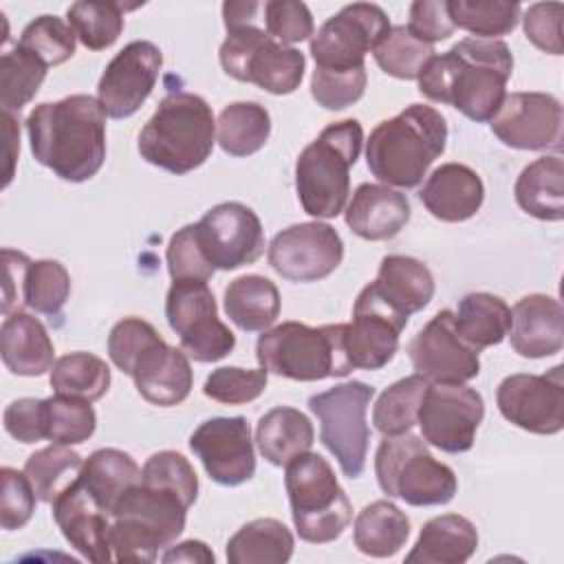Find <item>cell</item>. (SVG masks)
I'll return each instance as SVG.
<instances>
[{"label":"cell","instance_id":"obj_1","mask_svg":"<svg viewBox=\"0 0 564 564\" xmlns=\"http://www.w3.org/2000/svg\"><path fill=\"white\" fill-rule=\"evenodd\" d=\"M513 73V55L502 40L465 37L447 53L434 55L419 75V90L447 104L471 121H491Z\"/></svg>","mask_w":564,"mask_h":564},{"label":"cell","instance_id":"obj_2","mask_svg":"<svg viewBox=\"0 0 564 564\" xmlns=\"http://www.w3.org/2000/svg\"><path fill=\"white\" fill-rule=\"evenodd\" d=\"M26 134L35 161L55 176L84 183L106 159V112L90 95L44 101L26 117Z\"/></svg>","mask_w":564,"mask_h":564},{"label":"cell","instance_id":"obj_3","mask_svg":"<svg viewBox=\"0 0 564 564\" xmlns=\"http://www.w3.org/2000/svg\"><path fill=\"white\" fill-rule=\"evenodd\" d=\"M447 143L445 117L425 104H412L377 123L366 141V163L375 178L394 187H416Z\"/></svg>","mask_w":564,"mask_h":564},{"label":"cell","instance_id":"obj_4","mask_svg":"<svg viewBox=\"0 0 564 564\" xmlns=\"http://www.w3.org/2000/svg\"><path fill=\"white\" fill-rule=\"evenodd\" d=\"M216 121L209 104L185 90L165 95L139 132V154L150 165L172 174L200 167L212 150Z\"/></svg>","mask_w":564,"mask_h":564},{"label":"cell","instance_id":"obj_5","mask_svg":"<svg viewBox=\"0 0 564 564\" xmlns=\"http://www.w3.org/2000/svg\"><path fill=\"white\" fill-rule=\"evenodd\" d=\"M364 130L357 119L326 126L295 161V192L302 209L315 218H335L350 194V167L357 163Z\"/></svg>","mask_w":564,"mask_h":564},{"label":"cell","instance_id":"obj_6","mask_svg":"<svg viewBox=\"0 0 564 564\" xmlns=\"http://www.w3.org/2000/svg\"><path fill=\"white\" fill-rule=\"evenodd\" d=\"M189 505L172 489L139 482L112 509L110 546L117 562H154L185 531Z\"/></svg>","mask_w":564,"mask_h":564},{"label":"cell","instance_id":"obj_7","mask_svg":"<svg viewBox=\"0 0 564 564\" xmlns=\"http://www.w3.org/2000/svg\"><path fill=\"white\" fill-rule=\"evenodd\" d=\"M344 324L319 328L302 322H282L258 337L256 357L260 368L293 381H322L350 375L341 344Z\"/></svg>","mask_w":564,"mask_h":564},{"label":"cell","instance_id":"obj_8","mask_svg":"<svg viewBox=\"0 0 564 564\" xmlns=\"http://www.w3.org/2000/svg\"><path fill=\"white\" fill-rule=\"evenodd\" d=\"M284 487L295 531L304 542H333L352 520L350 500L330 463L315 452H306L286 465Z\"/></svg>","mask_w":564,"mask_h":564},{"label":"cell","instance_id":"obj_9","mask_svg":"<svg viewBox=\"0 0 564 564\" xmlns=\"http://www.w3.org/2000/svg\"><path fill=\"white\" fill-rule=\"evenodd\" d=\"M375 474L388 498H399L412 507L447 505L458 489L456 474L436 460L423 436H386L375 454Z\"/></svg>","mask_w":564,"mask_h":564},{"label":"cell","instance_id":"obj_10","mask_svg":"<svg viewBox=\"0 0 564 564\" xmlns=\"http://www.w3.org/2000/svg\"><path fill=\"white\" fill-rule=\"evenodd\" d=\"M218 59L229 77L256 84L271 95H289L300 88L306 70L302 51L273 40L256 24L227 31Z\"/></svg>","mask_w":564,"mask_h":564},{"label":"cell","instance_id":"obj_11","mask_svg":"<svg viewBox=\"0 0 564 564\" xmlns=\"http://www.w3.org/2000/svg\"><path fill=\"white\" fill-rule=\"evenodd\" d=\"M375 388L364 381H346L308 399V410L319 421V441L337 458L348 478H359L366 467L370 427L366 412Z\"/></svg>","mask_w":564,"mask_h":564},{"label":"cell","instance_id":"obj_12","mask_svg":"<svg viewBox=\"0 0 564 564\" xmlns=\"http://www.w3.org/2000/svg\"><path fill=\"white\" fill-rule=\"evenodd\" d=\"M165 317L183 352L194 361H218L236 346V335L220 322L214 293L203 280H174L165 297Z\"/></svg>","mask_w":564,"mask_h":564},{"label":"cell","instance_id":"obj_13","mask_svg":"<svg viewBox=\"0 0 564 564\" xmlns=\"http://www.w3.org/2000/svg\"><path fill=\"white\" fill-rule=\"evenodd\" d=\"M388 31L390 20L379 4H346L311 37V55L315 59V68L330 73L366 68V53H370Z\"/></svg>","mask_w":564,"mask_h":564},{"label":"cell","instance_id":"obj_14","mask_svg":"<svg viewBox=\"0 0 564 564\" xmlns=\"http://www.w3.org/2000/svg\"><path fill=\"white\" fill-rule=\"evenodd\" d=\"M482 416L485 401L474 388L465 383H430L416 423L425 443L447 454H463L474 447Z\"/></svg>","mask_w":564,"mask_h":564},{"label":"cell","instance_id":"obj_15","mask_svg":"<svg viewBox=\"0 0 564 564\" xmlns=\"http://www.w3.org/2000/svg\"><path fill=\"white\" fill-rule=\"evenodd\" d=\"M267 258L271 269L289 282H317L341 264L344 242L335 227L311 220L275 234Z\"/></svg>","mask_w":564,"mask_h":564},{"label":"cell","instance_id":"obj_16","mask_svg":"<svg viewBox=\"0 0 564 564\" xmlns=\"http://www.w3.org/2000/svg\"><path fill=\"white\" fill-rule=\"evenodd\" d=\"M500 414L531 434H557L564 427V366L546 375H509L496 390Z\"/></svg>","mask_w":564,"mask_h":564},{"label":"cell","instance_id":"obj_17","mask_svg":"<svg viewBox=\"0 0 564 564\" xmlns=\"http://www.w3.org/2000/svg\"><path fill=\"white\" fill-rule=\"evenodd\" d=\"M198 245L214 269L234 271L264 253V229L258 214L236 200L205 212L194 225Z\"/></svg>","mask_w":564,"mask_h":564},{"label":"cell","instance_id":"obj_18","mask_svg":"<svg viewBox=\"0 0 564 564\" xmlns=\"http://www.w3.org/2000/svg\"><path fill=\"white\" fill-rule=\"evenodd\" d=\"M408 317L390 308L375 291L372 282L366 284L352 306V322L344 324V352L350 368L379 370L392 361L399 348V335Z\"/></svg>","mask_w":564,"mask_h":564},{"label":"cell","instance_id":"obj_19","mask_svg":"<svg viewBox=\"0 0 564 564\" xmlns=\"http://www.w3.org/2000/svg\"><path fill=\"white\" fill-rule=\"evenodd\" d=\"M163 66V53L148 40L126 44L106 66L97 84V101L106 117H132L150 97Z\"/></svg>","mask_w":564,"mask_h":564},{"label":"cell","instance_id":"obj_20","mask_svg":"<svg viewBox=\"0 0 564 564\" xmlns=\"http://www.w3.org/2000/svg\"><path fill=\"white\" fill-rule=\"evenodd\" d=\"M189 449L218 485L238 487L256 474L251 427L245 416H214L203 421L189 436Z\"/></svg>","mask_w":564,"mask_h":564},{"label":"cell","instance_id":"obj_21","mask_svg":"<svg viewBox=\"0 0 564 564\" xmlns=\"http://www.w3.org/2000/svg\"><path fill=\"white\" fill-rule=\"evenodd\" d=\"M410 361L430 383H467L478 377V350L460 339L449 308L438 311L410 341Z\"/></svg>","mask_w":564,"mask_h":564},{"label":"cell","instance_id":"obj_22","mask_svg":"<svg viewBox=\"0 0 564 564\" xmlns=\"http://www.w3.org/2000/svg\"><path fill=\"white\" fill-rule=\"evenodd\" d=\"M562 104L549 93H511L491 117V132L516 150H560Z\"/></svg>","mask_w":564,"mask_h":564},{"label":"cell","instance_id":"obj_23","mask_svg":"<svg viewBox=\"0 0 564 564\" xmlns=\"http://www.w3.org/2000/svg\"><path fill=\"white\" fill-rule=\"evenodd\" d=\"M128 377H132L137 392L148 403L161 408L183 403L194 383L189 357L183 352V348L165 344L163 337H156L139 352L128 370Z\"/></svg>","mask_w":564,"mask_h":564},{"label":"cell","instance_id":"obj_24","mask_svg":"<svg viewBox=\"0 0 564 564\" xmlns=\"http://www.w3.org/2000/svg\"><path fill=\"white\" fill-rule=\"evenodd\" d=\"M53 520L62 529L66 542L86 560L104 564L112 560L110 524L112 518L88 496L75 480L53 500Z\"/></svg>","mask_w":564,"mask_h":564},{"label":"cell","instance_id":"obj_25","mask_svg":"<svg viewBox=\"0 0 564 564\" xmlns=\"http://www.w3.org/2000/svg\"><path fill=\"white\" fill-rule=\"evenodd\" d=\"M511 348L527 359L551 357L564 346L562 304L544 293H531L511 311Z\"/></svg>","mask_w":564,"mask_h":564},{"label":"cell","instance_id":"obj_26","mask_svg":"<svg viewBox=\"0 0 564 564\" xmlns=\"http://www.w3.org/2000/svg\"><path fill=\"white\" fill-rule=\"evenodd\" d=\"M425 209L443 223H463L476 216L485 200L480 176L463 163H443L419 192Z\"/></svg>","mask_w":564,"mask_h":564},{"label":"cell","instance_id":"obj_27","mask_svg":"<svg viewBox=\"0 0 564 564\" xmlns=\"http://www.w3.org/2000/svg\"><path fill=\"white\" fill-rule=\"evenodd\" d=\"M412 207L405 194L377 183H361L346 207V225L364 240H390L410 220Z\"/></svg>","mask_w":564,"mask_h":564},{"label":"cell","instance_id":"obj_28","mask_svg":"<svg viewBox=\"0 0 564 564\" xmlns=\"http://www.w3.org/2000/svg\"><path fill=\"white\" fill-rule=\"evenodd\" d=\"M0 352L9 372L40 377L53 368L55 348L44 324L24 313H11L0 326Z\"/></svg>","mask_w":564,"mask_h":564},{"label":"cell","instance_id":"obj_29","mask_svg":"<svg viewBox=\"0 0 564 564\" xmlns=\"http://www.w3.org/2000/svg\"><path fill=\"white\" fill-rule=\"evenodd\" d=\"M372 286L377 295L403 317L419 313L434 297L432 271L410 256H386Z\"/></svg>","mask_w":564,"mask_h":564},{"label":"cell","instance_id":"obj_30","mask_svg":"<svg viewBox=\"0 0 564 564\" xmlns=\"http://www.w3.org/2000/svg\"><path fill=\"white\" fill-rule=\"evenodd\" d=\"M478 546V531L465 516L443 513L427 520L416 544L405 555L408 564H463Z\"/></svg>","mask_w":564,"mask_h":564},{"label":"cell","instance_id":"obj_31","mask_svg":"<svg viewBox=\"0 0 564 564\" xmlns=\"http://www.w3.org/2000/svg\"><path fill=\"white\" fill-rule=\"evenodd\" d=\"M313 441V423L295 408H273L256 425L258 449L275 467H286L293 458L311 452Z\"/></svg>","mask_w":564,"mask_h":564},{"label":"cell","instance_id":"obj_32","mask_svg":"<svg viewBox=\"0 0 564 564\" xmlns=\"http://www.w3.org/2000/svg\"><path fill=\"white\" fill-rule=\"evenodd\" d=\"M516 203L538 220L557 223L564 218V163L557 154L529 163L516 185Z\"/></svg>","mask_w":564,"mask_h":564},{"label":"cell","instance_id":"obj_33","mask_svg":"<svg viewBox=\"0 0 564 564\" xmlns=\"http://www.w3.org/2000/svg\"><path fill=\"white\" fill-rule=\"evenodd\" d=\"M88 496L112 518V509L119 498L141 482V469L134 458L121 449L104 447L95 449L82 465L77 476Z\"/></svg>","mask_w":564,"mask_h":564},{"label":"cell","instance_id":"obj_34","mask_svg":"<svg viewBox=\"0 0 564 564\" xmlns=\"http://www.w3.org/2000/svg\"><path fill=\"white\" fill-rule=\"evenodd\" d=\"M225 313L245 333L267 330L280 315L278 286L258 273L240 275L225 289Z\"/></svg>","mask_w":564,"mask_h":564},{"label":"cell","instance_id":"obj_35","mask_svg":"<svg viewBox=\"0 0 564 564\" xmlns=\"http://www.w3.org/2000/svg\"><path fill=\"white\" fill-rule=\"evenodd\" d=\"M410 538L408 516L390 500H375L366 505L352 527L355 546L370 557L397 555Z\"/></svg>","mask_w":564,"mask_h":564},{"label":"cell","instance_id":"obj_36","mask_svg":"<svg viewBox=\"0 0 564 564\" xmlns=\"http://www.w3.org/2000/svg\"><path fill=\"white\" fill-rule=\"evenodd\" d=\"M293 533L275 518H258L242 524L227 542L231 564H284L293 555Z\"/></svg>","mask_w":564,"mask_h":564},{"label":"cell","instance_id":"obj_37","mask_svg":"<svg viewBox=\"0 0 564 564\" xmlns=\"http://www.w3.org/2000/svg\"><path fill=\"white\" fill-rule=\"evenodd\" d=\"M454 326L463 341L482 350L500 344L511 328V308L491 293H467L454 313Z\"/></svg>","mask_w":564,"mask_h":564},{"label":"cell","instance_id":"obj_38","mask_svg":"<svg viewBox=\"0 0 564 564\" xmlns=\"http://www.w3.org/2000/svg\"><path fill=\"white\" fill-rule=\"evenodd\" d=\"M218 145L231 156H249L264 148L271 134V117L258 101H234L218 115Z\"/></svg>","mask_w":564,"mask_h":564},{"label":"cell","instance_id":"obj_39","mask_svg":"<svg viewBox=\"0 0 564 564\" xmlns=\"http://www.w3.org/2000/svg\"><path fill=\"white\" fill-rule=\"evenodd\" d=\"M82 456L70 449V445H48L33 452L24 463V474L37 496L40 502L53 505V500L68 489L79 471H82Z\"/></svg>","mask_w":564,"mask_h":564},{"label":"cell","instance_id":"obj_40","mask_svg":"<svg viewBox=\"0 0 564 564\" xmlns=\"http://www.w3.org/2000/svg\"><path fill=\"white\" fill-rule=\"evenodd\" d=\"M48 381L55 394L77 397L93 403L108 392L110 368L101 357L79 350L59 357L51 368Z\"/></svg>","mask_w":564,"mask_h":564},{"label":"cell","instance_id":"obj_41","mask_svg":"<svg viewBox=\"0 0 564 564\" xmlns=\"http://www.w3.org/2000/svg\"><path fill=\"white\" fill-rule=\"evenodd\" d=\"M46 62L15 44L0 57V106L2 112H20L40 90L46 77Z\"/></svg>","mask_w":564,"mask_h":564},{"label":"cell","instance_id":"obj_42","mask_svg":"<svg viewBox=\"0 0 564 564\" xmlns=\"http://www.w3.org/2000/svg\"><path fill=\"white\" fill-rule=\"evenodd\" d=\"M134 7L137 4L79 0L68 7L66 22L73 26L77 40L86 48L104 51L119 40L126 24V11Z\"/></svg>","mask_w":564,"mask_h":564},{"label":"cell","instance_id":"obj_43","mask_svg":"<svg viewBox=\"0 0 564 564\" xmlns=\"http://www.w3.org/2000/svg\"><path fill=\"white\" fill-rule=\"evenodd\" d=\"M427 386L430 381L414 372L386 388L372 408L375 427L383 436H399L410 432L416 423L419 408Z\"/></svg>","mask_w":564,"mask_h":564},{"label":"cell","instance_id":"obj_44","mask_svg":"<svg viewBox=\"0 0 564 564\" xmlns=\"http://www.w3.org/2000/svg\"><path fill=\"white\" fill-rule=\"evenodd\" d=\"M447 11L454 26L480 40H496L518 26L522 7L509 0H447Z\"/></svg>","mask_w":564,"mask_h":564},{"label":"cell","instance_id":"obj_45","mask_svg":"<svg viewBox=\"0 0 564 564\" xmlns=\"http://www.w3.org/2000/svg\"><path fill=\"white\" fill-rule=\"evenodd\" d=\"M379 68L397 79H419L427 62L434 57V46L416 40L405 24L390 26L381 42L372 48Z\"/></svg>","mask_w":564,"mask_h":564},{"label":"cell","instance_id":"obj_46","mask_svg":"<svg viewBox=\"0 0 564 564\" xmlns=\"http://www.w3.org/2000/svg\"><path fill=\"white\" fill-rule=\"evenodd\" d=\"M97 414L86 399L53 394L44 399V432L51 443L79 445L95 434Z\"/></svg>","mask_w":564,"mask_h":564},{"label":"cell","instance_id":"obj_47","mask_svg":"<svg viewBox=\"0 0 564 564\" xmlns=\"http://www.w3.org/2000/svg\"><path fill=\"white\" fill-rule=\"evenodd\" d=\"M70 295V275L57 260L31 262L24 278V306L51 319L62 317V308Z\"/></svg>","mask_w":564,"mask_h":564},{"label":"cell","instance_id":"obj_48","mask_svg":"<svg viewBox=\"0 0 564 564\" xmlns=\"http://www.w3.org/2000/svg\"><path fill=\"white\" fill-rule=\"evenodd\" d=\"M75 42L77 35L68 22L57 15H40L24 26L18 44L35 53L51 68L75 55Z\"/></svg>","mask_w":564,"mask_h":564},{"label":"cell","instance_id":"obj_49","mask_svg":"<svg viewBox=\"0 0 564 564\" xmlns=\"http://www.w3.org/2000/svg\"><path fill=\"white\" fill-rule=\"evenodd\" d=\"M269 372L264 368L245 370L238 366H223L212 370V375L205 379L203 392L212 401L225 403V405H240L258 399L267 388Z\"/></svg>","mask_w":564,"mask_h":564},{"label":"cell","instance_id":"obj_50","mask_svg":"<svg viewBox=\"0 0 564 564\" xmlns=\"http://www.w3.org/2000/svg\"><path fill=\"white\" fill-rule=\"evenodd\" d=\"M141 480L176 491L189 507L198 498V476L192 463L174 449L152 454L141 469Z\"/></svg>","mask_w":564,"mask_h":564},{"label":"cell","instance_id":"obj_51","mask_svg":"<svg viewBox=\"0 0 564 564\" xmlns=\"http://www.w3.org/2000/svg\"><path fill=\"white\" fill-rule=\"evenodd\" d=\"M366 82V68L348 73H330L315 68L311 77V95L317 101V106L326 110H344L364 97Z\"/></svg>","mask_w":564,"mask_h":564},{"label":"cell","instance_id":"obj_52","mask_svg":"<svg viewBox=\"0 0 564 564\" xmlns=\"http://www.w3.org/2000/svg\"><path fill=\"white\" fill-rule=\"evenodd\" d=\"M165 260H167V271H170L172 280L207 282L216 273V269L207 262V258L198 245L194 225H185L170 238Z\"/></svg>","mask_w":564,"mask_h":564},{"label":"cell","instance_id":"obj_53","mask_svg":"<svg viewBox=\"0 0 564 564\" xmlns=\"http://www.w3.org/2000/svg\"><path fill=\"white\" fill-rule=\"evenodd\" d=\"M267 33L282 44H297L313 35V15L304 2L269 0L264 2Z\"/></svg>","mask_w":564,"mask_h":564},{"label":"cell","instance_id":"obj_54","mask_svg":"<svg viewBox=\"0 0 564 564\" xmlns=\"http://www.w3.org/2000/svg\"><path fill=\"white\" fill-rule=\"evenodd\" d=\"M2 496H0V524L4 531L22 529L35 511V491L24 471L13 467L0 469Z\"/></svg>","mask_w":564,"mask_h":564},{"label":"cell","instance_id":"obj_55","mask_svg":"<svg viewBox=\"0 0 564 564\" xmlns=\"http://www.w3.org/2000/svg\"><path fill=\"white\" fill-rule=\"evenodd\" d=\"M562 13L560 2L531 4L522 18L527 40L544 53L562 55Z\"/></svg>","mask_w":564,"mask_h":564},{"label":"cell","instance_id":"obj_56","mask_svg":"<svg viewBox=\"0 0 564 564\" xmlns=\"http://www.w3.org/2000/svg\"><path fill=\"white\" fill-rule=\"evenodd\" d=\"M454 22L447 11V0H416L410 4L408 31L427 44L447 40L454 33Z\"/></svg>","mask_w":564,"mask_h":564},{"label":"cell","instance_id":"obj_57","mask_svg":"<svg viewBox=\"0 0 564 564\" xmlns=\"http://www.w3.org/2000/svg\"><path fill=\"white\" fill-rule=\"evenodd\" d=\"M4 430L20 443H37L46 438L44 432V399H15L4 410Z\"/></svg>","mask_w":564,"mask_h":564},{"label":"cell","instance_id":"obj_58","mask_svg":"<svg viewBox=\"0 0 564 564\" xmlns=\"http://www.w3.org/2000/svg\"><path fill=\"white\" fill-rule=\"evenodd\" d=\"M33 260L24 253L13 249H2V264H4V297H2V313L11 315L24 308V278Z\"/></svg>","mask_w":564,"mask_h":564},{"label":"cell","instance_id":"obj_59","mask_svg":"<svg viewBox=\"0 0 564 564\" xmlns=\"http://www.w3.org/2000/svg\"><path fill=\"white\" fill-rule=\"evenodd\" d=\"M163 562H203V564H214V553L212 549L200 542V540H185L176 546H167L165 553L161 555Z\"/></svg>","mask_w":564,"mask_h":564},{"label":"cell","instance_id":"obj_60","mask_svg":"<svg viewBox=\"0 0 564 564\" xmlns=\"http://www.w3.org/2000/svg\"><path fill=\"white\" fill-rule=\"evenodd\" d=\"M260 4L258 2H225L223 4V20H225V29L234 31L247 24H253L256 13H258Z\"/></svg>","mask_w":564,"mask_h":564},{"label":"cell","instance_id":"obj_61","mask_svg":"<svg viewBox=\"0 0 564 564\" xmlns=\"http://www.w3.org/2000/svg\"><path fill=\"white\" fill-rule=\"evenodd\" d=\"M4 137H7V167H4V183L2 187H7L13 178V165L20 152V126L15 123V115L13 112H4Z\"/></svg>","mask_w":564,"mask_h":564}]
</instances>
